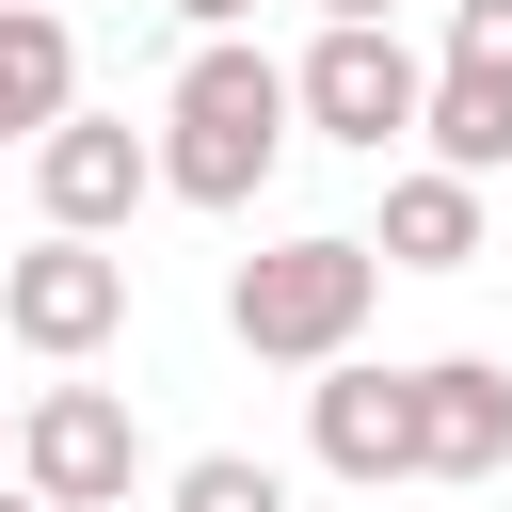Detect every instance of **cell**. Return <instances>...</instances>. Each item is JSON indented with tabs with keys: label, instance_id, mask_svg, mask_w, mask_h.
I'll list each match as a JSON object with an SVG mask.
<instances>
[{
	"label": "cell",
	"instance_id": "cell-1",
	"mask_svg": "<svg viewBox=\"0 0 512 512\" xmlns=\"http://www.w3.org/2000/svg\"><path fill=\"white\" fill-rule=\"evenodd\" d=\"M304 128H288V64L256 48V32H224V48H192L176 64V96H160V192L176 208H256L272 192V160H288Z\"/></svg>",
	"mask_w": 512,
	"mask_h": 512
},
{
	"label": "cell",
	"instance_id": "cell-2",
	"mask_svg": "<svg viewBox=\"0 0 512 512\" xmlns=\"http://www.w3.org/2000/svg\"><path fill=\"white\" fill-rule=\"evenodd\" d=\"M368 304H384V256H368L352 224H304V240H272V256L224 272V336H240L256 368H336V352L368 336Z\"/></svg>",
	"mask_w": 512,
	"mask_h": 512
},
{
	"label": "cell",
	"instance_id": "cell-3",
	"mask_svg": "<svg viewBox=\"0 0 512 512\" xmlns=\"http://www.w3.org/2000/svg\"><path fill=\"white\" fill-rule=\"evenodd\" d=\"M128 480H144V416H128L112 384L16 400V496H32V512H112Z\"/></svg>",
	"mask_w": 512,
	"mask_h": 512
},
{
	"label": "cell",
	"instance_id": "cell-4",
	"mask_svg": "<svg viewBox=\"0 0 512 512\" xmlns=\"http://www.w3.org/2000/svg\"><path fill=\"white\" fill-rule=\"evenodd\" d=\"M416 96H432V64H416L400 32H320V48L288 64V128H320V144H352V160L416 144Z\"/></svg>",
	"mask_w": 512,
	"mask_h": 512
},
{
	"label": "cell",
	"instance_id": "cell-5",
	"mask_svg": "<svg viewBox=\"0 0 512 512\" xmlns=\"http://www.w3.org/2000/svg\"><path fill=\"white\" fill-rule=\"evenodd\" d=\"M0 336L48 352V368L112 352V336H128V256H112V240H32V256H0Z\"/></svg>",
	"mask_w": 512,
	"mask_h": 512
},
{
	"label": "cell",
	"instance_id": "cell-6",
	"mask_svg": "<svg viewBox=\"0 0 512 512\" xmlns=\"http://www.w3.org/2000/svg\"><path fill=\"white\" fill-rule=\"evenodd\" d=\"M144 192H160V160H144L128 112H64V128L32 144V208H48V240H112Z\"/></svg>",
	"mask_w": 512,
	"mask_h": 512
},
{
	"label": "cell",
	"instance_id": "cell-7",
	"mask_svg": "<svg viewBox=\"0 0 512 512\" xmlns=\"http://www.w3.org/2000/svg\"><path fill=\"white\" fill-rule=\"evenodd\" d=\"M304 448H320V480H352V496H384V480H416V384L400 368H320L304 384Z\"/></svg>",
	"mask_w": 512,
	"mask_h": 512
},
{
	"label": "cell",
	"instance_id": "cell-8",
	"mask_svg": "<svg viewBox=\"0 0 512 512\" xmlns=\"http://www.w3.org/2000/svg\"><path fill=\"white\" fill-rule=\"evenodd\" d=\"M400 384H416V480H496L512 464V368L496 352H432Z\"/></svg>",
	"mask_w": 512,
	"mask_h": 512
},
{
	"label": "cell",
	"instance_id": "cell-9",
	"mask_svg": "<svg viewBox=\"0 0 512 512\" xmlns=\"http://www.w3.org/2000/svg\"><path fill=\"white\" fill-rule=\"evenodd\" d=\"M64 112H80V32H64L48 0H0V128L48 144Z\"/></svg>",
	"mask_w": 512,
	"mask_h": 512
},
{
	"label": "cell",
	"instance_id": "cell-10",
	"mask_svg": "<svg viewBox=\"0 0 512 512\" xmlns=\"http://www.w3.org/2000/svg\"><path fill=\"white\" fill-rule=\"evenodd\" d=\"M368 256H384V272H464V256H480V192H464V176H432V160H416V176H384Z\"/></svg>",
	"mask_w": 512,
	"mask_h": 512
},
{
	"label": "cell",
	"instance_id": "cell-11",
	"mask_svg": "<svg viewBox=\"0 0 512 512\" xmlns=\"http://www.w3.org/2000/svg\"><path fill=\"white\" fill-rule=\"evenodd\" d=\"M416 144H432V176H496L512 160V80H480V64H432V96H416Z\"/></svg>",
	"mask_w": 512,
	"mask_h": 512
},
{
	"label": "cell",
	"instance_id": "cell-12",
	"mask_svg": "<svg viewBox=\"0 0 512 512\" xmlns=\"http://www.w3.org/2000/svg\"><path fill=\"white\" fill-rule=\"evenodd\" d=\"M176 512H288V480L256 448H208V464H176Z\"/></svg>",
	"mask_w": 512,
	"mask_h": 512
},
{
	"label": "cell",
	"instance_id": "cell-13",
	"mask_svg": "<svg viewBox=\"0 0 512 512\" xmlns=\"http://www.w3.org/2000/svg\"><path fill=\"white\" fill-rule=\"evenodd\" d=\"M448 64H480V80H512V0H448Z\"/></svg>",
	"mask_w": 512,
	"mask_h": 512
},
{
	"label": "cell",
	"instance_id": "cell-14",
	"mask_svg": "<svg viewBox=\"0 0 512 512\" xmlns=\"http://www.w3.org/2000/svg\"><path fill=\"white\" fill-rule=\"evenodd\" d=\"M160 16H192V48H224V32L256 16V0H160Z\"/></svg>",
	"mask_w": 512,
	"mask_h": 512
},
{
	"label": "cell",
	"instance_id": "cell-15",
	"mask_svg": "<svg viewBox=\"0 0 512 512\" xmlns=\"http://www.w3.org/2000/svg\"><path fill=\"white\" fill-rule=\"evenodd\" d=\"M320 32H400V0H320Z\"/></svg>",
	"mask_w": 512,
	"mask_h": 512
},
{
	"label": "cell",
	"instance_id": "cell-16",
	"mask_svg": "<svg viewBox=\"0 0 512 512\" xmlns=\"http://www.w3.org/2000/svg\"><path fill=\"white\" fill-rule=\"evenodd\" d=\"M0 512H32V496H16V480H0Z\"/></svg>",
	"mask_w": 512,
	"mask_h": 512
},
{
	"label": "cell",
	"instance_id": "cell-17",
	"mask_svg": "<svg viewBox=\"0 0 512 512\" xmlns=\"http://www.w3.org/2000/svg\"><path fill=\"white\" fill-rule=\"evenodd\" d=\"M0 448H16V416H0Z\"/></svg>",
	"mask_w": 512,
	"mask_h": 512
},
{
	"label": "cell",
	"instance_id": "cell-18",
	"mask_svg": "<svg viewBox=\"0 0 512 512\" xmlns=\"http://www.w3.org/2000/svg\"><path fill=\"white\" fill-rule=\"evenodd\" d=\"M0 144H16V128H0Z\"/></svg>",
	"mask_w": 512,
	"mask_h": 512
}]
</instances>
